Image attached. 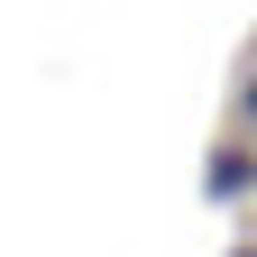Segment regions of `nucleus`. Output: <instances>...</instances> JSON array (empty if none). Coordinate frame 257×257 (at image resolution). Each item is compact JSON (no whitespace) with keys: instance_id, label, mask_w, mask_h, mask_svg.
<instances>
[{"instance_id":"obj_1","label":"nucleus","mask_w":257,"mask_h":257,"mask_svg":"<svg viewBox=\"0 0 257 257\" xmlns=\"http://www.w3.org/2000/svg\"><path fill=\"white\" fill-rule=\"evenodd\" d=\"M248 184H257V156H248V147H220V156H211V193H220V202H239Z\"/></svg>"},{"instance_id":"obj_2","label":"nucleus","mask_w":257,"mask_h":257,"mask_svg":"<svg viewBox=\"0 0 257 257\" xmlns=\"http://www.w3.org/2000/svg\"><path fill=\"white\" fill-rule=\"evenodd\" d=\"M239 257H257V248H239Z\"/></svg>"}]
</instances>
